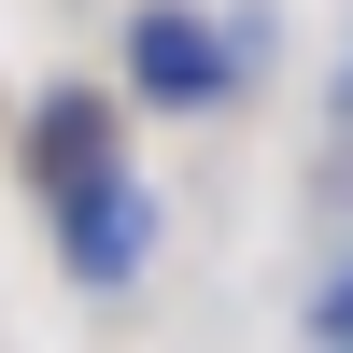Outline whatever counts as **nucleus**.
Wrapping results in <instances>:
<instances>
[{
  "label": "nucleus",
  "mask_w": 353,
  "mask_h": 353,
  "mask_svg": "<svg viewBox=\"0 0 353 353\" xmlns=\"http://www.w3.org/2000/svg\"><path fill=\"white\" fill-rule=\"evenodd\" d=\"M141 71H156V85H212V71H226V57H212V43H198V28H141Z\"/></svg>",
  "instance_id": "nucleus-1"
}]
</instances>
